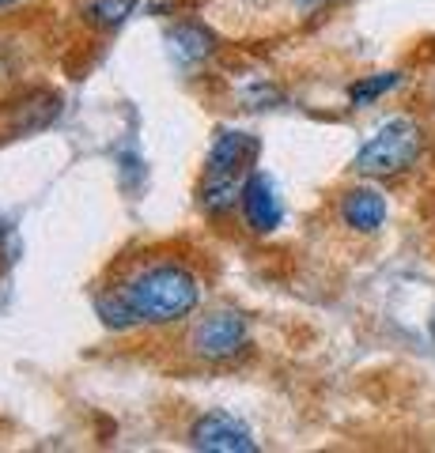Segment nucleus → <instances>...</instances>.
I'll use <instances>...</instances> for the list:
<instances>
[{
  "instance_id": "obj_1",
  "label": "nucleus",
  "mask_w": 435,
  "mask_h": 453,
  "mask_svg": "<svg viewBox=\"0 0 435 453\" xmlns=\"http://www.w3.org/2000/svg\"><path fill=\"white\" fill-rule=\"evenodd\" d=\"M121 295V303L129 306V314L136 325H171L190 318L201 303L198 276L178 261H156L144 265L136 273L114 288Z\"/></svg>"
},
{
  "instance_id": "obj_2",
  "label": "nucleus",
  "mask_w": 435,
  "mask_h": 453,
  "mask_svg": "<svg viewBox=\"0 0 435 453\" xmlns=\"http://www.w3.org/2000/svg\"><path fill=\"white\" fill-rule=\"evenodd\" d=\"M261 155V140L243 129H220L205 159V178L198 189V204L205 216H228L243 201V186Z\"/></svg>"
},
{
  "instance_id": "obj_3",
  "label": "nucleus",
  "mask_w": 435,
  "mask_h": 453,
  "mask_svg": "<svg viewBox=\"0 0 435 453\" xmlns=\"http://www.w3.org/2000/svg\"><path fill=\"white\" fill-rule=\"evenodd\" d=\"M424 148V133L413 118H394L378 129L368 144L356 151V170L368 178H394L405 174Z\"/></svg>"
},
{
  "instance_id": "obj_4",
  "label": "nucleus",
  "mask_w": 435,
  "mask_h": 453,
  "mask_svg": "<svg viewBox=\"0 0 435 453\" xmlns=\"http://www.w3.org/2000/svg\"><path fill=\"white\" fill-rule=\"evenodd\" d=\"M246 340H250V329L238 310H213L208 318L193 325L190 348L205 363H228L246 348Z\"/></svg>"
},
{
  "instance_id": "obj_5",
  "label": "nucleus",
  "mask_w": 435,
  "mask_h": 453,
  "mask_svg": "<svg viewBox=\"0 0 435 453\" xmlns=\"http://www.w3.org/2000/svg\"><path fill=\"white\" fill-rule=\"evenodd\" d=\"M190 446L205 453H254L258 442L246 431V423H238L228 412H208L190 427Z\"/></svg>"
},
{
  "instance_id": "obj_6",
  "label": "nucleus",
  "mask_w": 435,
  "mask_h": 453,
  "mask_svg": "<svg viewBox=\"0 0 435 453\" xmlns=\"http://www.w3.org/2000/svg\"><path fill=\"white\" fill-rule=\"evenodd\" d=\"M243 216H246V226L254 234H273L280 219H284V204H280V193H276V181L261 170H250L246 186H243Z\"/></svg>"
},
{
  "instance_id": "obj_7",
  "label": "nucleus",
  "mask_w": 435,
  "mask_h": 453,
  "mask_svg": "<svg viewBox=\"0 0 435 453\" xmlns=\"http://www.w3.org/2000/svg\"><path fill=\"white\" fill-rule=\"evenodd\" d=\"M341 219L353 226V231H363V234L378 231V226L386 223V196L378 189H368V186L348 189L345 201H341Z\"/></svg>"
},
{
  "instance_id": "obj_8",
  "label": "nucleus",
  "mask_w": 435,
  "mask_h": 453,
  "mask_svg": "<svg viewBox=\"0 0 435 453\" xmlns=\"http://www.w3.org/2000/svg\"><path fill=\"white\" fill-rule=\"evenodd\" d=\"M167 42H171V50L175 57H182V61H205V57H213L216 46H220V38L208 31L205 23H175L171 27V35H167Z\"/></svg>"
},
{
  "instance_id": "obj_9",
  "label": "nucleus",
  "mask_w": 435,
  "mask_h": 453,
  "mask_svg": "<svg viewBox=\"0 0 435 453\" xmlns=\"http://www.w3.org/2000/svg\"><path fill=\"white\" fill-rule=\"evenodd\" d=\"M133 8H136V0H91V4L83 8V16H88L95 27L114 31V27H121L133 16Z\"/></svg>"
},
{
  "instance_id": "obj_10",
  "label": "nucleus",
  "mask_w": 435,
  "mask_h": 453,
  "mask_svg": "<svg viewBox=\"0 0 435 453\" xmlns=\"http://www.w3.org/2000/svg\"><path fill=\"white\" fill-rule=\"evenodd\" d=\"M398 83H401L398 73H378V76H368V80H356L353 88H348V103H353V106H371L378 95L394 91Z\"/></svg>"
},
{
  "instance_id": "obj_11",
  "label": "nucleus",
  "mask_w": 435,
  "mask_h": 453,
  "mask_svg": "<svg viewBox=\"0 0 435 453\" xmlns=\"http://www.w3.org/2000/svg\"><path fill=\"white\" fill-rule=\"evenodd\" d=\"M95 314H99L106 329H114V333L133 329V325H136V321H133V314H129V306L121 303V295H118V291L99 295V299H95Z\"/></svg>"
},
{
  "instance_id": "obj_12",
  "label": "nucleus",
  "mask_w": 435,
  "mask_h": 453,
  "mask_svg": "<svg viewBox=\"0 0 435 453\" xmlns=\"http://www.w3.org/2000/svg\"><path fill=\"white\" fill-rule=\"evenodd\" d=\"M243 103H246L250 110H265V106L280 103V91H276V88H265V83H258V88H250V91L243 95Z\"/></svg>"
},
{
  "instance_id": "obj_13",
  "label": "nucleus",
  "mask_w": 435,
  "mask_h": 453,
  "mask_svg": "<svg viewBox=\"0 0 435 453\" xmlns=\"http://www.w3.org/2000/svg\"><path fill=\"white\" fill-rule=\"evenodd\" d=\"M8 4H16V0H0V8H8Z\"/></svg>"
},
{
  "instance_id": "obj_14",
  "label": "nucleus",
  "mask_w": 435,
  "mask_h": 453,
  "mask_svg": "<svg viewBox=\"0 0 435 453\" xmlns=\"http://www.w3.org/2000/svg\"><path fill=\"white\" fill-rule=\"evenodd\" d=\"M299 4H318V0H299Z\"/></svg>"
}]
</instances>
